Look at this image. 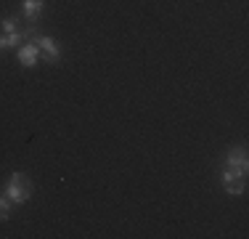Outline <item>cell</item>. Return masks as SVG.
I'll return each mask as SVG.
<instances>
[{"label": "cell", "instance_id": "obj_7", "mask_svg": "<svg viewBox=\"0 0 249 239\" xmlns=\"http://www.w3.org/2000/svg\"><path fill=\"white\" fill-rule=\"evenodd\" d=\"M225 186V194H231V197H241L247 191V178H233V181H228V183H223Z\"/></svg>", "mask_w": 249, "mask_h": 239}, {"label": "cell", "instance_id": "obj_6", "mask_svg": "<svg viewBox=\"0 0 249 239\" xmlns=\"http://www.w3.org/2000/svg\"><path fill=\"white\" fill-rule=\"evenodd\" d=\"M43 0H21V11H24V19L29 24H37V16L43 14Z\"/></svg>", "mask_w": 249, "mask_h": 239}, {"label": "cell", "instance_id": "obj_5", "mask_svg": "<svg viewBox=\"0 0 249 239\" xmlns=\"http://www.w3.org/2000/svg\"><path fill=\"white\" fill-rule=\"evenodd\" d=\"M37 59H40V48L32 43V40H29L27 45H21L19 48V64L24 69H32L35 64H37Z\"/></svg>", "mask_w": 249, "mask_h": 239}, {"label": "cell", "instance_id": "obj_2", "mask_svg": "<svg viewBox=\"0 0 249 239\" xmlns=\"http://www.w3.org/2000/svg\"><path fill=\"white\" fill-rule=\"evenodd\" d=\"M35 35H37V27H35V24H29V27H21V29H16V32H8V35H0V51H8V48H16V45L27 43V40H32Z\"/></svg>", "mask_w": 249, "mask_h": 239}, {"label": "cell", "instance_id": "obj_1", "mask_svg": "<svg viewBox=\"0 0 249 239\" xmlns=\"http://www.w3.org/2000/svg\"><path fill=\"white\" fill-rule=\"evenodd\" d=\"M3 194L11 199V205H24V202H29V197H32V181L21 170H16L8 176V181L3 186Z\"/></svg>", "mask_w": 249, "mask_h": 239}, {"label": "cell", "instance_id": "obj_4", "mask_svg": "<svg viewBox=\"0 0 249 239\" xmlns=\"http://www.w3.org/2000/svg\"><path fill=\"white\" fill-rule=\"evenodd\" d=\"M32 43L45 53V61H48V64H58V61H61V51H58V45H56V40H53V38L37 32V35L32 38Z\"/></svg>", "mask_w": 249, "mask_h": 239}, {"label": "cell", "instance_id": "obj_8", "mask_svg": "<svg viewBox=\"0 0 249 239\" xmlns=\"http://www.w3.org/2000/svg\"><path fill=\"white\" fill-rule=\"evenodd\" d=\"M19 21H21L19 16H5V19H0V27H3L5 35H8V32H16V29H21Z\"/></svg>", "mask_w": 249, "mask_h": 239}, {"label": "cell", "instance_id": "obj_3", "mask_svg": "<svg viewBox=\"0 0 249 239\" xmlns=\"http://www.w3.org/2000/svg\"><path fill=\"white\" fill-rule=\"evenodd\" d=\"M225 170H233L239 176H247L249 170V159H247V149L244 146H233L225 154Z\"/></svg>", "mask_w": 249, "mask_h": 239}, {"label": "cell", "instance_id": "obj_9", "mask_svg": "<svg viewBox=\"0 0 249 239\" xmlns=\"http://www.w3.org/2000/svg\"><path fill=\"white\" fill-rule=\"evenodd\" d=\"M8 218H11V199L5 194H0V223H5Z\"/></svg>", "mask_w": 249, "mask_h": 239}]
</instances>
